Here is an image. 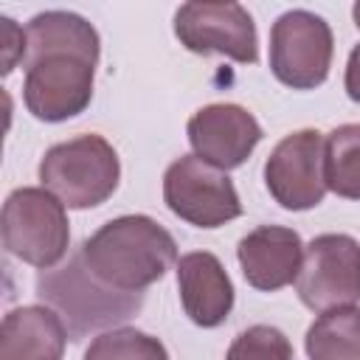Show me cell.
I'll list each match as a JSON object with an SVG mask.
<instances>
[{"label": "cell", "instance_id": "6da1fadb", "mask_svg": "<svg viewBox=\"0 0 360 360\" xmlns=\"http://www.w3.org/2000/svg\"><path fill=\"white\" fill-rule=\"evenodd\" d=\"M79 250L87 273L118 292H143L177 264L174 236L146 214L104 222Z\"/></svg>", "mask_w": 360, "mask_h": 360}, {"label": "cell", "instance_id": "7a4b0ae2", "mask_svg": "<svg viewBox=\"0 0 360 360\" xmlns=\"http://www.w3.org/2000/svg\"><path fill=\"white\" fill-rule=\"evenodd\" d=\"M121 180L112 143L96 132L56 143L39 160V183L68 208H96Z\"/></svg>", "mask_w": 360, "mask_h": 360}, {"label": "cell", "instance_id": "3957f363", "mask_svg": "<svg viewBox=\"0 0 360 360\" xmlns=\"http://www.w3.org/2000/svg\"><path fill=\"white\" fill-rule=\"evenodd\" d=\"M37 295L65 315L70 340H79L90 329L127 321L143 304V292H118L112 287L98 284L87 273L82 250H76L68 264L56 270H39Z\"/></svg>", "mask_w": 360, "mask_h": 360}, {"label": "cell", "instance_id": "277c9868", "mask_svg": "<svg viewBox=\"0 0 360 360\" xmlns=\"http://www.w3.org/2000/svg\"><path fill=\"white\" fill-rule=\"evenodd\" d=\"M70 242L65 205L48 191L22 186L6 197L3 205V248L20 262L51 270Z\"/></svg>", "mask_w": 360, "mask_h": 360}, {"label": "cell", "instance_id": "5b68a950", "mask_svg": "<svg viewBox=\"0 0 360 360\" xmlns=\"http://www.w3.org/2000/svg\"><path fill=\"white\" fill-rule=\"evenodd\" d=\"M335 39L323 17L292 8L270 28V70L292 90H312L326 82L332 68Z\"/></svg>", "mask_w": 360, "mask_h": 360}, {"label": "cell", "instance_id": "8992f818", "mask_svg": "<svg viewBox=\"0 0 360 360\" xmlns=\"http://www.w3.org/2000/svg\"><path fill=\"white\" fill-rule=\"evenodd\" d=\"M295 290L315 312L354 307L360 301V242L349 233L315 236L304 248Z\"/></svg>", "mask_w": 360, "mask_h": 360}, {"label": "cell", "instance_id": "52a82bcc", "mask_svg": "<svg viewBox=\"0 0 360 360\" xmlns=\"http://www.w3.org/2000/svg\"><path fill=\"white\" fill-rule=\"evenodd\" d=\"M174 37L191 53H222L233 62L253 65L259 59V39L253 17L245 6L228 0L183 3L174 14Z\"/></svg>", "mask_w": 360, "mask_h": 360}, {"label": "cell", "instance_id": "ba28073f", "mask_svg": "<svg viewBox=\"0 0 360 360\" xmlns=\"http://www.w3.org/2000/svg\"><path fill=\"white\" fill-rule=\"evenodd\" d=\"M169 211L197 228H219L242 214L231 177L197 155H180L163 174Z\"/></svg>", "mask_w": 360, "mask_h": 360}, {"label": "cell", "instance_id": "9c48e42d", "mask_svg": "<svg viewBox=\"0 0 360 360\" xmlns=\"http://www.w3.org/2000/svg\"><path fill=\"white\" fill-rule=\"evenodd\" d=\"M270 197L287 211H307L323 202V135L318 129L290 132L264 163Z\"/></svg>", "mask_w": 360, "mask_h": 360}, {"label": "cell", "instance_id": "30bf717a", "mask_svg": "<svg viewBox=\"0 0 360 360\" xmlns=\"http://www.w3.org/2000/svg\"><path fill=\"white\" fill-rule=\"evenodd\" d=\"M93 68L79 56H48L34 62L25 73L22 98L39 121H68L79 115L93 98Z\"/></svg>", "mask_w": 360, "mask_h": 360}, {"label": "cell", "instance_id": "8fae6325", "mask_svg": "<svg viewBox=\"0 0 360 360\" xmlns=\"http://www.w3.org/2000/svg\"><path fill=\"white\" fill-rule=\"evenodd\" d=\"M188 143L197 158L219 172L242 166L256 143L262 141V127L239 104H208L188 118Z\"/></svg>", "mask_w": 360, "mask_h": 360}, {"label": "cell", "instance_id": "7c38bea8", "mask_svg": "<svg viewBox=\"0 0 360 360\" xmlns=\"http://www.w3.org/2000/svg\"><path fill=\"white\" fill-rule=\"evenodd\" d=\"M236 259L250 287L273 292L298 278L304 262V242L292 228L259 225L239 239Z\"/></svg>", "mask_w": 360, "mask_h": 360}, {"label": "cell", "instance_id": "4fadbf2b", "mask_svg": "<svg viewBox=\"0 0 360 360\" xmlns=\"http://www.w3.org/2000/svg\"><path fill=\"white\" fill-rule=\"evenodd\" d=\"M177 290L186 315L202 329L219 326L233 309V284L222 262L208 250L177 259Z\"/></svg>", "mask_w": 360, "mask_h": 360}, {"label": "cell", "instance_id": "5bb4252c", "mask_svg": "<svg viewBox=\"0 0 360 360\" xmlns=\"http://www.w3.org/2000/svg\"><path fill=\"white\" fill-rule=\"evenodd\" d=\"M68 329L48 307H17L0 326V360H62Z\"/></svg>", "mask_w": 360, "mask_h": 360}, {"label": "cell", "instance_id": "9a60e30c", "mask_svg": "<svg viewBox=\"0 0 360 360\" xmlns=\"http://www.w3.org/2000/svg\"><path fill=\"white\" fill-rule=\"evenodd\" d=\"M98 31L93 22L73 11H42L25 25V65L48 56H79L90 65L98 62Z\"/></svg>", "mask_w": 360, "mask_h": 360}, {"label": "cell", "instance_id": "2e32d148", "mask_svg": "<svg viewBox=\"0 0 360 360\" xmlns=\"http://www.w3.org/2000/svg\"><path fill=\"white\" fill-rule=\"evenodd\" d=\"M309 360H360V307L321 312L307 329Z\"/></svg>", "mask_w": 360, "mask_h": 360}, {"label": "cell", "instance_id": "e0dca14e", "mask_svg": "<svg viewBox=\"0 0 360 360\" xmlns=\"http://www.w3.org/2000/svg\"><path fill=\"white\" fill-rule=\"evenodd\" d=\"M323 183L346 200H360V124L335 127L323 138Z\"/></svg>", "mask_w": 360, "mask_h": 360}, {"label": "cell", "instance_id": "ac0fdd59", "mask_svg": "<svg viewBox=\"0 0 360 360\" xmlns=\"http://www.w3.org/2000/svg\"><path fill=\"white\" fill-rule=\"evenodd\" d=\"M84 360H169L166 346L141 329H110L101 332L84 352Z\"/></svg>", "mask_w": 360, "mask_h": 360}, {"label": "cell", "instance_id": "d6986e66", "mask_svg": "<svg viewBox=\"0 0 360 360\" xmlns=\"http://www.w3.org/2000/svg\"><path fill=\"white\" fill-rule=\"evenodd\" d=\"M225 360H292V346L281 329L256 323L233 338Z\"/></svg>", "mask_w": 360, "mask_h": 360}, {"label": "cell", "instance_id": "ffe728a7", "mask_svg": "<svg viewBox=\"0 0 360 360\" xmlns=\"http://www.w3.org/2000/svg\"><path fill=\"white\" fill-rule=\"evenodd\" d=\"M0 22H3V76H8L20 59L25 62V31H20L8 17H3Z\"/></svg>", "mask_w": 360, "mask_h": 360}, {"label": "cell", "instance_id": "44dd1931", "mask_svg": "<svg viewBox=\"0 0 360 360\" xmlns=\"http://www.w3.org/2000/svg\"><path fill=\"white\" fill-rule=\"evenodd\" d=\"M343 84H346V96L360 104V42H357V45L352 48V53H349Z\"/></svg>", "mask_w": 360, "mask_h": 360}, {"label": "cell", "instance_id": "7402d4cb", "mask_svg": "<svg viewBox=\"0 0 360 360\" xmlns=\"http://www.w3.org/2000/svg\"><path fill=\"white\" fill-rule=\"evenodd\" d=\"M352 17H354V25H357V31H360V0L354 3V8H352Z\"/></svg>", "mask_w": 360, "mask_h": 360}]
</instances>
